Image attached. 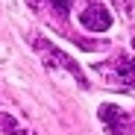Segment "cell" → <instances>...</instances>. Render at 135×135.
Masks as SVG:
<instances>
[{
	"label": "cell",
	"instance_id": "2",
	"mask_svg": "<svg viewBox=\"0 0 135 135\" xmlns=\"http://www.w3.org/2000/svg\"><path fill=\"white\" fill-rule=\"evenodd\" d=\"M32 47L44 56V62H47V68H62V71H68V74H71L82 88H88V82H85V74H82V68L71 59V56H68V53H62L59 47H56V44H50L47 38H32Z\"/></svg>",
	"mask_w": 135,
	"mask_h": 135
},
{
	"label": "cell",
	"instance_id": "3",
	"mask_svg": "<svg viewBox=\"0 0 135 135\" xmlns=\"http://www.w3.org/2000/svg\"><path fill=\"white\" fill-rule=\"evenodd\" d=\"M100 120L103 126L112 132V135H135V115H129V112H120V106H100Z\"/></svg>",
	"mask_w": 135,
	"mask_h": 135
},
{
	"label": "cell",
	"instance_id": "1",
	"mask_svg": "<svg viewBox=\"0 0 135 135\" xmlns=\"http://www.w3.org/2000/svg\"><path fill=\"white\" fill-rule=\"evenodd\" d=\"M94 74L103 76L106 85H112V88L132 91L135 88V59L129 53H118L109 62H94Z\"/></svg>",
	"mask_w": 135,
	"mask_h": 135
},
{
	"label": "cell",
	"instance_id": "4",
	"mask_svg": "<svg viewBox=\"0 0 135 135\" xmlns=\"http://www.w3.org/2000/svg\"><path fill=\"white\" fill-rule=\"evenodd\" d=\"M79 24L85 30H91V32H106L112 27V15L103 3H97V0H88L85 9L79 12Z\"/></svg>",
	"mask_w": 135,
	"mask_h": 135
},
{
	"label": "cell",
	"instance_id": "5",
	"mask_svg": "<svg viewBox=\"0 0 135 135\" xmlns=\"http://www.w3.org/2000/svg\"><path fill=\"white\" fill-rule=\"evenodd\" d=\"M0 132H6V135H32L27 126H21L12 115H6V112H0Z\"/></svg>",
	"mask_w": 135,
	"mask_h": 135
},
{
	"label": "cell",
	"instance_id": "6",
	"mask_svg": "<svg viewBox=\"0 0 135 135\" xmlns=\"http://www.w3.org/2000/svg\"><path fill=\"white\" fill-rule=\"evenodd\" d=\"M71 3H74V0H32V6L35 9H44V6H50L59 18H65L68 12H71Z\"/></svg>",
	"mask_w": 135,
	"mask_h": 135
}]
</instances>
